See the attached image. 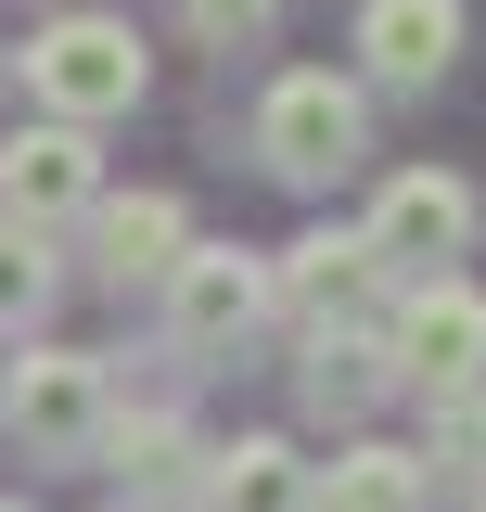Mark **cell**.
<instances>
[{
	"label": "cell",
	"instance_id": "obj_1",
	"mask_svg": "<svg viewBox=\"0 0 486 512\" xmlns=\"http://www.w3.org/2000/svg\"><path fill=\"white\" fill-rule=\"evenodd\" d=\"M243 141H256V167H269V180L333 192V180L371 154V103H359V77H333V64H282V77L256 90Z\"/></svg>",
	"mask_w": 486,
	"mask_h": 512
},
{
	"label": "cell",
	"instance_id": "obj_2",
	"mask_svg": "<svg viewBox=\"0 0 486 512\" xmlns=\"http://www.w3.org/2000/svg\"><path fill=\"white\" fill-rule=\"evenodd\" d=\"M141 77H154V64H141V39H128V13H52V26L26 39V90H39L64 128L128 116Z\"/></svg>",
	"mask_w": 486,
	"mask_h": 512
},
{
	"label": "cell",
	"instance_id": "obj_3",
	"mask_svg": "<svg viewBox=\"0 0 486 512\" xmlns=\"http://www.w3.org/2000/svg\"><path fill=\"white\" fill-rule=\"evenodd\" d=\"M0 423H13L26 461H90L103 423H116V384H103V359H77V346H26L13 384H0Z\"/></svg>",
	"mask_w": 486,
	"mask_h": 512
},
{
	"label": "cell",
	"instance_id": "obj_4",
	"mask_svg": "<svg viewBox=\"0 0 486 512\" xmlns=\"http://www.w3.org/2000/svg\"><path fill=\"white\" fill-rule=\"evenodd\" d=\"M359 244H371L384 282H448L461 244H474V180H448V167H397V180L371 192Z\"/></svg>",
	"mask_w": 486,
	"mask_h": 512
},
{
	"label": "cell",
	"instance_id": "obj_5",
	"mask_svg": "<svg viewBox=\"0 0 486 512\" xmlns=\"http://www.w3.org/2000/svg\"><path fill=\"white\" fill-rule=\"evenodd\" d=\"M384 372L448 397V384H486V295L448 269V282H410L397 295V333H384Z\"/></svg>",
	"mask_w": 486,
	"mask_h": 512
},
{
	"label": "cell",
	"instance_id": "obj_6",
	"mask_svg": "<svg viewBox=\"0 0 486 512\" xmlns=\"http://www.w3.org/2000/svg\"><path fill=\"white\" fill-rule=\"evenodd\" d=\"M90 205H103L90 128L39 116V128H13V141H0V218H13V231H39V244H52V218H90Z\"/></svg>",
	"mask_w": 486,
	"mask_h": 512
},
{
	"label": "cell",
	"instance_id": "obj_7",
	"mask_svg": "<svg viewBox=\"0 0 486 512\" xmlns=\"http://www.w3.org/2000/svg\"><path fill=\"white\" fill-rule=\"evenodd\" d=\"M256 320H269V256H243V244H192L180 269H167V333H180L192 359L243 346Z\"/></svg>",
	"mask_w": 486,
	"mask_h": 512
},
{
	"label": "cell",
	"instance_id": "obj_8",
	"mask_svg": "<svg viewBox=\"0 0 486 512\" xmlns=\"http://www.w3.org/2000/svg\"><path fill=\"white\" fill-rule=\"evenodd\" d=\"M269 308H295L307 333H359L384 308V269H371L359 231H307L295 256H269Z\"/></svg>",
	"mask_w": 486,
	"mask_h": 512
},
{
	"label": "cell",
	"instance_id": "obj_9",
	"mask_svg": "<svg viewBox=\"0 0 486 512\" xmlns=\"http://www.w3.org/2000/svg\"><path fill=\"white\" fill-rule=\"evenodd\" d=\"M180 256H192L180 192H103V205H90V269H103L116 295H167Z\"/></svg>",
	"mask_w": 486,
	"mask_h": 512
},
{
	"label": "cell",
	"instance_id": "obj_10",
	"mask_svg": "<svg viewBox=\"0 0 486 512\" xmlns=\"http://www.w3.org/2000/svg\"><path fill=\"white\" fill-rule=\"evenodd\" d=\"M359 64L384 90H435L461 64V0H359Z\"/></svg>",
	"mask_w": 486,
	"mask_h": 512
},
{
	"label": "cell",
	"instance_id": "obj_11",
	"mask_svg": "<svg viewBox=\"0 0 486 512\" xmlns=\"http://www.w3.org/2000/svg\"><path fill=\"white\" fill-rule=\"evenodd\" d=\"M423 500H435L423 448H384V436H359V448H333V474L307 487V512H423Z\"/></svg>",
	"mask_w": 486,
	"mask_h": 512
},
{
	"label": "cell",
	"instance_id": "obj_12",
	"mask_svg": "<svg viewBox=\"0 0 486 512\" xmlns=\"http://www.w3.org/2000/svg\"><path fill=\"white\" fill-rule=\"evenodd\" d=\"M307 474L282 436H231V448H205V512H307Z\"/></svg>",
	"mask_w": 486,
	"mask_h": 512
},
{
	"label": "cell",
	"instance_id": "obj_13",
	"mask_svg": "<svg viewBox=\"0 0 486 512\" xmlns=\"http://www.w3.org/2000/svg\"><path fill=\"white\" fill-rule=\"evenodd\" d=\"M295 397L320 410V423H359L371 397H384V346H371V333H307V359H295Z\"/></svg>",
	"mask_w": 486,
	"mask_h": 512
},
{
	"label": "cell",
	"instance_id": "obj_14",
	"mask_svg": "<svg viewBox=\"0 0 486 512\" xmlns=\"http://www.w3.org/2000/svg\"><path fill=\"white\" fill-rule=\"evenodd\" d=\"M423 474H486V384L423 397Z\"/></svg>",
	"mask_w": 486,
	"mask_h": 512
},
{
	"label": "cell",
	"instance_id": "obj_15",
	"mask_svg": "<svg viewBox=\"0 0 486 512\" xmlns=\"http://www.w3.org/2000/svg\"><path fill=\"white\" fill-rule=\"evenodd\" d=\"M52 244H39V231H13V218H0V333H39V320H52Z\"/></svg>",
	"mask_w": 486,
	"mask_h": 512
},
{
	"label": "cell",
	"instance_id": "obj_16",
	"mask_svg": "<svg viewBox=\"0 0 486 512\" xmlns=\"http://www.w3.org/2000/svg\"><path fill=\"white\" fill-rule=\"evenodd\" d=\"M103 461H116L128 487H167L180 474V410H116L103 423Z\"/></svg>",
	"mask_w": 486,
	"mask_h": 512
},
{
	"label": "cell",
	"instance_id": "obj_17",
	"mask_svg": "<svg viewBox=\"0 0 486 512\" xmlns=\"http://www.w3.org/2000/svg\"><path fill=\"white\" fill-rule=\"evenodd\" d=\"M180 26L231 52V39H269V26H282V0H180Z\"/></svg>",
	"mask_w": 486,
	"mask_h": 512
},
{
	"label": "cell",
	"instance_id": "obj_18",
	"mask_svg": "<svg viewBox=\"0 0 486 512\" xmlns=\"http://www.w3.org/2000/svg\"><path fill=\"white\" fill-rule=\"evenodd\" d=\"M0 512H26V500H0Z\"/></svg>",
	"mask_w": 486,
	"mask_h": 512
},
{
	"label": "cell",
	"instance_id": "obj_19",
	"mask_svg": "<svg viewBox=\"0 0 486 512\" xmlns=\"http://www.w3.org/2000/svg\"><path fill=\"white\" fill-rule=\"evenodd\" d=\"M474 512H486V500H474Z\"/></svg>",
	"mask_w": 486,
	"mask_h": 512
}]
</instances>
